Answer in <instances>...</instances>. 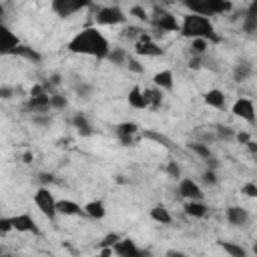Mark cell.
<instances>
[{
	"mask_svg": "<svg viewBox=\"0 0 257 257\" xmlns=\"http://www.w3.org/2000/svg\"><path fill=\"white\" fill-rule=\"evenodd\" d=\"M68 50L74 54H88V56H96V58H106L110 52V44L98 28L90 26V28H84L70 38Z\"/></svg>",
	"mask_w": 257,
	"mask_h": 257,
	"instance_id": "1",
	"label": "cell"
},
{
	"mask_svg": "<svg viewBox=\"0 0 257 257\" xmlns=\"http://www.w3.org/2000/svg\"><path fill=\"white\" fill-rule=\"evenodd\" d=\"M181 34L185 38H203L207 42H219V34L215 32V26L211 24L209 18L199 16V14H187L181 22Z\"/></svg>",
	"mask_w": 257,
	"mask_h": 257,
	"instance_id": "2",
	"label": "cell"
},
{
	"mask_svg": "<svg viewBox=\"0 0 257 257\" xmlns=\"http://www.w3.org/2000/svg\"><path fill=\"white\" fill-rule=\"evenodd\" d=\"M185 6L191 10V14H199L205 18L231 12L233 8V4L227 0H193V2H185Z\"/></svg>",
	"mask_w": 257,
	"mask_h": 257,
	"instance_id": "3",
	"label": "cell"
},
{
	"mask_svg": "<svg viewBox=\"0 0 257 257\" xmlns=\"http://www.w3.org/2000/svg\"><path fill=\"white\" fill-rule=\"evenodd\" d=\"M94 18H96L98 24H106V26L126 22V16H124V12L118 6H102V8L96 10V16Z\"/></svg>",
	"mask_w": 257,
	"mask_h": 257,
	"instance_id": "4",
	"label": "cell"
},
{
	"mask_svg": "<svg viewBox=\"0 0 257 257\" xmlns=\"http://www.w3.org/2000/svg\"><path fill=\"white\" fill-rule=\"evenodd\" d=\"M34 203H36V207H38L48 219H54V215L58 213V211H56V201H54L52 193H50L46 187H40V189L36 191Z\"/></svg>",
	"mask_w": 257,
	"mask_h": 257,
	"instance_id": "5",
	"label": "cell"
},
{
	"mask_svg": "<svg viewBox=\"0 0 257 257\" xmlns=\"http://www.w3.org/2000/svg\"><path fill=\"white\" fill-rule=\"evenodd\" d=\"M86 6H90V4H88V2H80V0H54V2L50 4V8H52L58 16H62V18L72 16L74 12H78V10L86 8Z\"/></svg>",
	"mask_w": 257,
	"mask_h": 257,
	"instance_id": "6",
	"label": "cell"
},
{
	"mask_svg": "<svg viewBox=\"0 0 257 257\" xmlns=\"http://www.w3.org/2000/svg\"><path fill=\"white\" fill-rule=\"evenodd\" d=\"M135 52H137L139 56H163V54H165V50H163L149 34H143V36L137 40Z\"/></svg>",
	"mask_w": 257,
	"mask_h": 257,
	"instance_id": "7",
	"label": "cell"
},
{
	"mask_svg": "<svg viewBox=\"0 0 257 257\" xmlns=\"http://www.w3.org/2000/svg\"><path fill=\"white\" fill-rule=\"evenodd\" d=\"M231 112L247 122H255V104L249 98H237L231 106Z\"/></svg>",
	"mask_w": 257,
	"mask_h": 257,
	"instance_id": "8",
	"label": "cell"
},
{
	"mask_svg": "<svg viewBox=\"0 0 257 257\" xmlns=\"http://www.w3.org/2000/svg\"><path fill=\"white\" fill-rule=\"evenodd\" d=\"M179 195L187 201H201L203 199V191L193 179H181L179 181Z\"/></svg>",
	"mask_w": 257,
	"mask_h": 257,
	"instance_id": "9",
	"label": "cell"
},
{
	"mask_svg": "<svg viewBox=\"0 0 257 257\" xmlns=\"http://www.w3.org/2000/svg\"><path fill=\"white\" fill-rule=\"evenodd\" d=\"M155 28H159L161 32H181V24L177 20V16H173L171 12H161L155 20H153Z\"/></svg>",
	"mask_w": 257,
	"mask_h": 257,
	"instance_id": "10",
	"label": "cell"
},
{
	"mask_svg": "<svg viewBox=\"0 0 257 257\" xmlns=\"http://www.w3.org/2000/svg\"><path fill=\"white\" fill-rule=\"evenodd\" d=\"M0 52L2 54H12L18 46H20V42H18V38L12 34V30L8 28V26H4V24H0Z\"/></svg>",
	"mask_w": 257,
	"mask_h": 257,
	"instance_id": "11",
	"label": "cell"
},
{
	"mask_svg": "<svg viewBox=\"0 0 257 257\" xmlns=\"http://www.w3.org/2000/svg\"><path fill=\"white\" fill-rule=\"evenodd\" d=\"M112 251L118 255V257H143V255H147V253H143L139 247H137V243L133 241V239H120L114 247H112Z\"/></svg>",
	"mask_w": 257,
	"mask_h": 257,
	"instance_id": "12",
	"label": "cell"
},
{
	"mask_svg": "<svg viewBox=\"0 0 257 257\" xmlns=\"http://www.w3.org/2000/svg\"><path fill=\"white\" fill-rule=\"evenodd\" d=\"M12 225L16 231L20 233H38V227H36V221L32 215L28 213H20L16 217H12Z\"/></svg>",
	"mask_w": 257,
	"mask_h": 257,
	"instance_id": "13",
	"label": "cell"
},
{
	"mask_svg": "<svg viewBox=\"0 0 257 257\" xmlns=\"http://www.w3.org/2000/svg\"><path fill=\"white\" fill-rule=\"evenodd\" d=\"M26 108L32 110L34 114H46L48 108H52L50 104V94H42V96H28Z\"/></svg>",
	"mask_w": 257,
	"mask_h": 257,
	"instance_id": "14",
	"label": "cell"
},
{
	"mask_svg": "<svg viewBox=\"0 0 257 257\" xmlns=\"http://www.w3.org/2000/svg\"><path fill=\"white\" fill-rule=\"evenodd\" d=\"M225 217H227V221H229L231 225H235V227L245 225V223H247V219H249L247 211H245L243 207H237V205L229 207V209H227V213H225Z\"/></svg>",
	"mask_w": 257,
	"mask_h": 257,
	"instance_id": "15",
	"label": "cell"
},
{
	"mask_svg": "<svg viewBox=\"0 0 257 257\" xmlns=\"http://www.w3.org/2000/svg\"><path fill=\"white\" fill-rule=\"evenodd\" d=\"M251 74H253V66H251V62H247V60L237 62L235 68H233V80H235V82H245Z\"/></svg>",
	"mask_w": 257,
	"mask_h": 257,
	"instance_id": "16",
	"label": "cell"
},
{
	"mask_svg": "<svg viewBox=\"0 0 257 257\" xmlns=\"http://www.w3.org/2000/svg\"><path fill=\"white\" fill-rule=\"evenodd\" d=\"M183 209H185V213H187L189 217H195V219L205 217L207 211H209V207H207L203 201H187Z\"/></svg>",
	"mask_w": 257,
	"mask_h": 257,
	"instance_id": "17",
	"label": "cell"
},
{
	"mask_svg": "<svg viewBox=\"0 0 257 257\" xmlns=\"http://www.w3.org/2000/svg\"><path fill=\"white\" fill-rule=\"evenodd\" d=\"M203 100H205V104H209V106H213V108H223V106H225V94H223L219 88L207 90L205 96H203Z\"/></svg>",
	"mask_w": 257,
	"mask_h": 257,
	"instance_id": "18",
	"label": "cell"
},
{
	"mask_svg": "<svg viewBox=\"0 0 257 257\" xmlns=\"http://www.w3.org/2000/svg\"><path fill=\"white\" fill-rule=\"evenodd\" d=\"M72 126L76 128V133H78L80 137H90V135H92V126H90L88 118H86L82 112H78V114L72 116Z\"/></svg>",
	"mask_w": 257,
	"mask_h": 257,
	"instance_id": "19",
	"label": "cell"
},
{
	"mask_svg": "<svg viewBox=\"0 0 257 257\" xmlns=\"http://www.w3.org/2000/svg\"><path fill=\"white\" fill-rule=\"evenodd\" d=\"M153 82L159 90H171L173 88V72L171 70H161L153 76Z\"/></svg>",
	"mask_w": 257,
	"mask_h": 257,
	"instance_id": "20",
	"label": "cell"
},
{
	"mask_svg": "<svg viewBox=\"0 0 257 257\" xmlns=\"http://www.w3.org/2000/svg\"><path fill=\"white\" fill-rule=\"evenodd\" d=\"M56 211L60 215H80L84 209H80V205L70 199H62V201H56Z\"/></svg>",
	"mask_w": 257,
	"mask_h": 257,
	"instance_id": "21",
	"label": "cell"
},
{
	"mask_svg": "<svg viewBox=\"0 0 257 257\" xmlns=\"http://www.w3.org/2000/svg\"><path fill=\"white\" fill-rule=\"evenodd\" d=\"M128 104L133 108H149L147 106V100H145V92L139 88V86H133L128 90Z\"/></svg>",
	"mask_w": 257,
	"mask_h": 257,
	"instance_id": "22",
	"label": "cell"
},
{
	"mask_svg": "<svg viewBox=\"0 0 257 257\" xmlns=\"http://www.w3.org/2000/svg\"><path fill=\"white\" fill-rule=\"evenodd\" d=\"M151 219L157 221V223H161V225H169L173 221L171 219V213H169V209L165 205H155L151 209Z\"/></svg>",
	"mask_w": 257,
	"mask_h": 257,
	"instance_id": "23",
	"label": "cell"
},
{
	"mask_svg": "<svg viewBox=\"0 0 257 257\" xmlns=\"http://www.w3.org/2000/svg\"><path fill=\"white\" fill-rule=\"evenodd\" d=\"M84 213L88 217H92V219H102L104 213H106V209H104V203L102 201H88L84 205Z\"/></svg>",
	"mask_w": 257,
	"mask_h": 257,
	"instance_id": "24",
	"label": "cell"
},
{
	"mask_svg": "<svg viewBox=\"0 0 257 257\" xmlns=\"http://www.w3.org/2000/svg\"><path fill=\"white\" fill-rule=\"evenodd\" d=\"M221 249L229 255V257H247V249L237 245V243H231V241H219Z\"/></svg>",
	"mask_w": 257,
	"mask_h": 257,
	"instance_id": "25",
	"label": "cell"
},
{
	"mask_svg": "<svg viewBox=\"0 0 257 257\" xmlns=\"http://www.w3.org/2000/svg\"><path fill=\"white\" fill-rule=\"evenodd\" d=\"M12 54L22 56V58H26V60H30V62H40V60H42V56H40L34 48H30V46H26V44H20Z\"/></svg>",
	"mask_w": 257,
	"mask_h": 257,
	"instance_id": "26",
	"label": "cell"
},
{
	"mask_svg": "<svg viewBox=\"0 0 257 257\" xmlns=\"http://www.w3.org/2000/svg\"><path fill=\"white\" fill-rule=\"evenodd\" d=\"M128 52L124 50V48H110V52H108V60L112 62V64H116V66H126V60H128Z\"/></svg>",
	"mask_w": 257,
	"mask_h": 257,
	"instance_id": "27",
	"label": "cell"
},
{
	"mask_svg": "<svg viewBox=\"0 0 257 257\" xmlns=\"http://www.w3.org/2000/svg\"><path fill=\"white\" fill-rule=\"evenodd\" d=\"M145 100H147V106H149V108H159V106H161V102H163L161 90H159V88L145 90Z\"/></svg>",
	"mask_w": 257,
	"mask_h": 257,
	"instance_id": "28",
	"label": "cell"
},
{
	"mask_svg": "<svg viewBox=\"0 0 257 257\" xmlns=\"http://www.w3.org/2000/svg\"><path fill=\"white\" fill-rule=\"evenodd\" d=\"M139 131V126L135 124V122H120L118 126H116V137L120 139V137H135V133Z\"/></svg>",
	"mask_w": 257,
	"mask_h": 257,
	"instance_id": "29",
	"label": "cell"
},
{
	"mask_svg": "<svg viewBox=\"0 0 257 257\" xmlns=\"http://www.w3.org/2000/svg\"><path fill=\"white\" fill-rule=\"evenodd\" d=\"M207 48H209V42H207V40H203V38L191 40V50H193L195 56H203V54L207 52Z\"/></svg>",
	"mask_w": 257,
	"mask_h": 257,
	"instance_id": "30",
	"label": "cell"
},
{
	"mask_svg": "<svg viewBox=\"0 0 257 257\" xmlns=\"http://www.w3.org/2000/svg\"><path fill=\"white\" fill-rule=\"evenodd\" d=\"M189 147H191V151H193V153H197V155H199L201 159H205V161L213 157V155H211V149H209L205 143H191Z\"/></svg>",
	"mask_w": 257,
	"mask_h": 257,
	"instance_id": "31",
	"label": "cell"
},
{
	"mask_svg": "<svg viewBox=\"0 0 257 257\" xmlns=\"http://www.w3.org/2000/svg\"><path fill=\"white\" fill-rule=\"evenodd\" d=\"M243 32H247V34H255V32H257V18L245 14V16H243Z\"/></svg>",
	"mask_w": 257,
	"mask_h": 257,
	"instance_id": "32",
	"label": "cell"
},
{
	"mask_svg": "<svg viewBox=\"0 0 257 257\" xmlns=\"http://www.w3.org/2000/svg\"><path fill=\"white\" fill-rule=\"evenodd\" d=\"M74 90H76L78 96H82V98H90L94 88H92V84H88V82H80V84L74 86Z\"/></svg>",
	"mask_w": 257,
	"mask_h": 257,
	"instance_id": "33",
	"label": "cell"
},
{
	"mask_svg": "<svg viewBox=\"0 0 257 257\" xmlns=\"http://www.w3.org/2000/svg\"><path fill=\"white\" fill-rule=\"evenodd\" d=\"M215 137L219 139V141H229V139H233L235 135H233V131L229 128V126H215Z\"/></svg>",
	"mask_w": 257,
	"mask_h": 257,
	"instance_id": "34",
	"label": "cell"
},
{
	"mask_svg": "<svg viewBox=\"0 0 257 257\" xmlns=\"http://www.w3.org/2000/svg\"><path fill=\"white\" fill-rule=\"evenodd\" d=\"M118 241H120V235H116V233H108V235L100 241V247H102V249H112Z\"/></svg>",
	"mask_w": 257,
	"mask_h": 257,
	"instance_id": "35",
	"label": "cell"
},
{
	"mask_svg": "<svg viewBox=\"0 0 257 257\" xmlns=\"http://www.w3.org/2000/svg\"><path fill=\"white\" fill-rule=\"evenodd\" d=\"M145 137H147V139H153V141H157V143H161V145H165L167 149H173V145H171V141H169L167 137H163V135H159V133H153V131H147V133H145Z\"/></svg>",
	"mask_w": 257,
	"mask_h": 257,
	"instance_id": "36",
	"label": "cell"
},
{
	"mask_svg": "<svg viewBox=\"0 0 257 257\" xmlns=\"http://www.w3.org/2000/svg\"><path fill=\"white\" fill-rule=\"evenodd\" d=\"M201 181H203L205 185H209V187L217 185V173H215V169H207V171L201 175Z\"/></svg>",
	"mask_w": 257,
	"mask_h": 257,
	"instance_id": "37",
	"label": "cell"
},
{
	"mask_svg": "<svg viewBox=\"0 0 257 257\" xmlns=\"http://www.w3.org/2000/svg\"><path fill=\"white\" fill-rule=\"evenodd\" d=\"M50 104H52V108L62 110V108H66V98L62 94H50Z\"/></svg>",
	"mask_w": 257,
	"mask_h": 257,
	"instance_id": "38",
	"label": "cell"
},
{
	"mask_svg": "<svg viewBox=\"0 0 257 257\" xmlns=\"http://www.w3.org/2000/svg\"><path fill=\"white\" fill-rule=\"evenodd\" d=\"M241 193H243L245 197L257 199V185H255V183H245V185L241 187Z\"/></svg>",
	"mask_w": 257,
	"mask_h": 257,
	"instance_id": "39",
	"label": "cell"
},
{
	"mask_svg": "<svg viewBox=\"0 0 257 257\" xmlns=\"http://www.w3.org/2000/svg\"><path fill=\"white\" fill-rule=\"evenodd\" d=\"M32 122L38 124V126H48L52 122V118L48 116V112L46 114H32Z\"/></svg>",
	"mask_w": 257,
	"mask_h": 257,
	"instance_id": "40",
	"label": "cell"
},
{
	"mask_svg": "<svg viewBox=\"0 0 257 257\" xmlns=\"http://www.w3.org/2000/svg\"><path fill=\"white\" fill-rule=\"evenodd\" d=\"M122 32H124L126 38H141V36L145 34V32H143L141 28H137V26H126Z\"/></svg>",
	"mask_w": 257,
	"mask_h": 257,
	"instance_id": "41",
	"label": "cell"
},
{
	"mask_svg": "<svg viewBox=\"0 0 257 257\" xmlns=\"http://www.w3.org/2000/svg\"><path fill=\"white\" fill-rule=\"evenodd\" d=\"M131 14L137 16L139 20H145V22L149 20V14H147V10H145L143 6H133V8H131Z\"/></svg>",
	"mask_w": 257,
	"mask_h": 257,
	"instance_id": "42",
	"label": "cell"
},
{
	"mask_svg": "<svg viewBox=\"0 0 257 257\" xmlns=\"http://www.w3.org/2000/svg\"><path fill=\"white\" fill-rule=\"evenodd\" d=\"M167 173H169L171 177H175V179L181 177V169H179L177 161H169V165H167Z\"/></svg>",
	"mask_w": 257,
	"mask_h": 257,
	"instance_id": "43",
	"label": "cell"
},
{
	"mask_svg": "<svg viewBox=\"0 0 257 257\" xmlns=\"http://www.w3.org/2000/svg\"><path fill=\"white\" fill-rule=\"evenodd\" d=\"M126 66H128V70H133V72H143V66H141V62H139L135 56H128Z\"/></svg>",
	"mask_w": 257,
	"mask_h": 257,
	"instance_id": "44",
	"label": "cell"
},
{
	"mask_svg": "<svg viewBox=\"0 0 257 257\" xmlns=\"http://www.w3.org/2000/svg\"><path fill=\"white\" fill-rule=\"evenodd\" d=\"M10 229H14V225H12V219H8V217H2V219H0V231H2V233H8Z\"/></svg>",
	"mask_w": 257,
	"mask_h": 257,
	"instance_id": "45",
	"label": "cell"
},
{
	"mask_svg": "<svg viewBox=\"0 0 257 257\" xmlns=\"http://www.w3.org/2000/svg\"><path fill=\"white\" fill-rule=\"evenodd\" d=\"M12 94H14V88H10V86H0V96H2L4 100H8Z\"/></svg>",
	"mask_w": 257,
	"mask_h": 257,
	"instance_id": "46",
	"label": "cell"
},
{
	"mask_svg": "<svg viewBox=\"0 0 257 257\" xmlns=\"http://www.w3.org/2000/svg\"><path fill=\"white\" fill-rule=\"evenodd\" d=\"M237 141H239L241 145H247V143L251 141V137H249V133H245V131H241V133H237Z\"/></svg>",
	"mask_w": 257,
	"mask_h": 257,
	"instance_id": "47",
	"label": "cell"
},
{
	"mask_svg": "<svg viewBox=\"0 0 257 257\" xmlns=\"http://www.w3.org/2000/svg\"><path fill=\"white\" fill-rule=\"evenodd\" d=\"M201 64H203V60H201V56H195V58H191V62H189V66L191 68H201Z\"/></svg>",
	"mask_w": 257,
	"mask_h": 257,
	"instance_id": "48",
	"label": "cell"
},
{
	"mask_svg": "<svg viewBox=\"0 0 257 257\" xmlns=\"http://www.w3.org/2000/svg\"><path fill=\"white\" fill-rule=\"evenodd\" d=\"M247 14H249V16H253V18H257V0L249 4V8H247Z\"/></svg>",
	"mask_w": 257,
	"mask_h": 257,
	"instance_id": "49",
	"label": "cell"
},
{
	"mask_svg": "<svg viewBox=\"0 0 257 257\" xmlns=\"http://www.w3.org/2000/svg\"><path fill=\"white\" fill-rule=\"evenodd\" d=\"M165 257H187V255H185V253H181V251L171 249V251H167V253H165Z\"/></svg>",
	"mask_w": 257,
	"mask_h": 257,
	"instance_id": "50",
	"label": "cell"
},
{
	"mask_svg": "<svg viewBox=\"0 0 257 257\" xmlns=\"http://www.w3.org/2000/svg\"><path fill=\"white\" fill-rule=\"evenodd\" d=\"M245 147H247V149H249V151H251L253 155H257V143H255V141H249V143H247Z\"/></svg>",
	"mask_w": 257,
	"mask_h": 257,
	"instance_id": "51",
	"label": "cell"
},
{
	"mask_svg": "<svg viewBox=\"0 0 257 257\" xmlns=\"http://www.w3.org/2000/svg\"><path fill=\"white\" fill-rule=\"evenodd\" d=\"M52 181V175L50 173H42L40 175V183H50Z\"/></svg>",
	"mask_w": 257,
	"mask_h": 257,
	"instance_id": "52",
	"label": "cell"
},
{
	"mask_svg": "<svg viewBox=\"0 0 257 257\" xmlns=\"http://www.w3.org/2000/svg\"><path fill=\"white\" fill-rule=\"evenodd\" d=\"M110 253H112V249H102V253H98L94 257H110Z\"/></svg>",
	"mask_w": 257,
	"mask_h": 257,
	"instance_id": "53",
	"label": "cell"
},
{
	"mask_svg": "<svg viewBox=\"0 0 257 257\" xmlns=\"http://www.w3.org/2000/svg\"><path fill=\"white\" fill-rule=\"evenodd\" d=\"M30 159H32V153H24V163H30Z\"/></svg>",
	"mask_w": 257,
	"mask_h": 257,
	"instance_id": "54",
	"label": "cell"
},
{
	"mask_svg": "<svg viewBox=\"0 0 257 257\" xmlns=\"http://www.w3.org/2000/svg\"><path fill=\"white\" fill-rule=\"evenodd\" d=\"M253 253H255V257H257V241L253 243Z\"/></svg>",
	"mask_w": 257,
	"mask_h": 257,
	"instance_id": "55",
	"label": "cell"
}]
</instances>
